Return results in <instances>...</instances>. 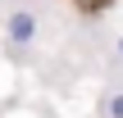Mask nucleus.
<instances>
[{"label": "nucleus", "instance_id": "nucleus-2", "mask_svg": "<svg viewBox=\"0 0 123 118\" xmlns=\"http://www.w3.org/2000/svg\"><path fill=\"white\" fill-rule=\"evenodd\" d=\"M105 118H123V91H114L105 100Z\"/></svg>", "mask_w": 123, "mask_h": 118}, {"label": "nucleus", "instance_id": "nucleus-1", "mask_svg": "<svg viewBox=\"0 0 123 118\" xmlns=\"http://www.w3.org/2000/svg\"><path fill=\"white\" fill-rule=\"evenodd\" d=\"M5 32H9V41H14L18 50H27V45L37 41V14L14 9V14H9V23H5Z\"/></svg>", "mask_w": 123, "mask_h": 118}, {"label": "nucleus", "instance_id": "nucleus-3", "mask_svg": "<svg viewBox=\"0 0 123 118\" xmlns=\"http://www.w3.org/2000/svg\"><path fill=\"white\" fill-rule=\"evenodd\" d=\"M119 55H123V36H119Z\"/></svg>", "mask_w": 123, "mask_h": 118}]
</instances>
